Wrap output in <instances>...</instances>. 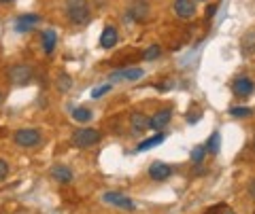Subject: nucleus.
<instances>
[{
  "label": "nucleus",
  "mask_w": 255,
  "mask_h": 214,
  "mask_svg": "<svg viewBox=\"0 0 255 214\" xmlns=\"http://www.w3.org/2000/svg\"><path fill=\"white\" fill-rule=\"evenodd\" d=\"M98 140H100V132L94 128H81L70 136V142H73V146H77V148H90Z\"/></svg>",
  "instance_id": "nucleus-1"
},
{
  "label": "nucleus",
  "mask_w": 255,
  "mask_h": 214,
  "mask_svg": "<svg viewBox=\"0 0 255 214\" xmlns=\"http://www.w3.org/2000/svg\"><path fill=\"white\" fill-rule=\"evenodd\" d=\"M66 2H68V17L75 23L90 21V6H87V0H66Z\"/></svg>",
  "instance_id": "nucleus-2"
},
{
  "label": "nucleus",
  "mask_w": 255,
  "mask_h": 214,
  "mask_svg": "<svg viewBox=\"0 0 255 214\" xmlns=\"http://www.w3.org/2000/svg\"><path fill=\"white\" fill-rule=\"evenodd\" d=\"M15 144L23 146V148H32L41 144V132L32 130V128H21L15 132Z\"/></svg>",
  "instance_id": "nucleus-3"
},
{
  "label": "nucleus",
  "mask_w": 255,
  "mask_h": 214,
  "mask_svg": "<svg viewBox=\"0 0 255 214\" xmlns=\"http://www.w3.org/2000/svg\"><path fill=\"white\" fill-rule=\"evenodd\" d=\"M102 200H105V204H111V206H117V208H124V210H132L134 204L128 195L124 193H117V191H109L102 195Z\"/></svg>",
  "instance_id": "nucleus-4"
},
{
  "label": "nucleus",
  "mask_w": 255,
  "mask_h": 214,
  "mask_svg": "<svg viewBox=\"0 0 255 214\" xmlns=\"http://www.w3.org/2000/svg\"><path fill=\"white\" fill-rule=\"evenodd\" d=\"M253 81L249 76H236L234 78V83H232V89L238 98H247V96H251L253 93Z\"/></svg>",
  "instance_id": "nucleus-5"
},
{
  "label": "nucleus",
  "mask_w": 255,
  "mask_h": 214,
  "mask_svg": "<svg viewBox=\"0 0 255 214\" xmlns=\"http://www.w3.org/2000/svg\"><path fill=\"white\" fill-rule=\"evenodd\" d=\"M142 74H145L142 68H124V70L113 72L109 78L111 81H138V78H142Z\"/></svg>",
  "instance_id": "nucleus-6"
},
{
  "label": "nucleus",
  "mask_w": 255,
  "mask_h": 214,
  "mask_svg": "<svg viewBox=\"0 0 255 214\" xmlns=\"http://www.w3.org/2000/svg\"><path fill=\"white\" fill-rule=\"evenodd\" d=\"M9 76H11V81L15 85H26V83H30V78H32V70L28 66L19 64V66H13L9 70Z\"/></svg>",
  "instance_id": "nucleus-7"
},
{
  "label": "nucleus",
  "mask_w": 255,
  "mask_h": 214,
  "mask_svg": "<svg viewBox=\"0 0 255 214\" xmlns=\"http://www.w3.org/2000/svg\"><path fill=\"white\" fill-rule=\"evenodd\" d=\"M172 174V168L168 163H162V161H153L149 168V176L151 180H166Z\"/></svg>",
  "instance_id": "nucleus-8"
},
{
  "label": "nucleus",
  "mask_w": 255,
  "mask_h": 214,
  "mask_svg": "<svg viewBox=\"0 0 255 214\" xmlns=\"http://www.w3.org/2000/svg\"><path fill=\"white\" fill-rule=\"evenodd\" d=\"M174 13L183 19H189L196 13V4L191 0H174Z\"/></svg>",
  "instance_id": "nucleus-9"
},
{
  "label": "nucleus",
  "mask_w": 255,
  "mask_h": 214,
  "mask_svg": "<svg viewBox=\"0 0 255 214\" xmlns=\"http://www.w3.org/2000/svg\"><path fill=\"white\" fill-rule=\"evenodd\" d=\"M170 117H172V113L168 108H164V110H159V113H155L153 117L149 119V128L151 130H164L166 125H168V121H170Z\"/></svg>",
  "instance_id": "nucleus-10"
},
{
  "label": "nucleus",
  "mask_w": 255,
  "mask_h": 214,
  "mask_svg": "<svg viewBox=\"0 0 255 214\" xmlns=\"http://www.w3.org/2000/svg\"><path fill=\"white\" fill-rule=\"evenodd\" d=\"M128 15H130L132 19H136V21H145L149 17V4L145 2V0H136V2L130 6Z\"/></svg>",
  "instance_id": "nucleus-11"
},
{
  "label": "nucleus",
  "mask_w": 255,
  "mask_h": 214,
  "mask_svg": "<svg viewBox=\"0 0 255 214\" xmlns=\"http://www.w3.org/2000/svg\"><path fill=\"white\" fill-rule=\"evenodd\" d=\"M51 178L62 182V185H68V182H73V170L66 168V165H62V163H58V165H53L51 168Z\"/></svg>",
  "instance_id": "nucleus-12"
},
{
  "label": "nucleus",
  "mask_w": 255,
  "mask_h": 214,
  "mask_svg": "<svg viewBox=\"0 0 255 214\" xmlns=\"http://www.w3.org/2000/svg\"><path fill=\"white\" fill-rule=\"evenodd\" d=\"M38 21H41L38 15H21V17L15 21V30H17V32H28V30H32V26H36Z\"/></svg>",
  "instance_id": "nucleus-13"
},
{
  "label": "nucleus",
  "mask_w": 255,
  "mask_h": 214,
  "mask_svg": "<svg viewBox=\"0 0 255 214\" xmlns=\"http://www.w3.org/2000/svg\"><path fill=\"white\" fill-rule=\"evenodd\" d=\"M117 28L115 26H107L105 28V32H102V36H100V47L102 49H111L115 43H117Z\"/></svg>",
  "instance_id": "nucleus-14"
},
{
  "label": "nucleus",
  "mask_w": 255,
  "mask_h": 214,
  "mask_svg": "<svg viewBox=\"0 0 255 214\" xmlns=\"http://www.w3.org/2000/svg\"><path fill=\"white\" fill-rule=\"evenodd\" d=\"M130 123L134 134H142L145 130H149V117H145V113H134L130 117Z\"/></svg>",
  "instance_id": "nucleus-15"
},
{
  "label": "nucleus",
  "mask_w": 255,
  "mask_h": 214,
  "mask_svg": "<svg viewBox=\"0 0 255 214\" xmlns=\"http://www.w3.org/2000/svg\"><path fill=\"white\" fill-rule=\"evenodd\" d=\"M55 45H58V34H55L53 30H45L43 32V51L51 53L55 49Z\"/></svg>",
  "instance_id": "nucleus-16"
},
{
  "label": "nucleus",
  "mask_w": 255,
  "mask_h": 214,
  "mask_svg": "<svg viewBox=\"0 0 255 214\" xmlns=\"http://www.w3.org/2000/svg\"><path fill=\"white\" fill-rule=\"evenodd\" d=\"M162 142H164V134H155V136L142 140L140 144H138V150L142 153V150H149V148H153V146H157V144H162Z\"/></svg>",
  "instance_id": "nucleus-17"
},
{
  "label": "nucleus",
  "mask_w": 255,
  "mask_h": 214,
  "mask_svg": "<svg viewBox=\"0 0 255 214\" xmlns=\"http://www.w3.org/2000/svg\"><path fill=\"white\" fill-rule=\"evenodd\" d=\"M92 117H94V113H92L90 108H85V106H81V108H75V110H73V119H75V121L87 123V121H92Z\"/></svg>",
  "instance_id": "nucleus-18"
},
{
  "label": "nucleus",
  "mask_w": 255,
  "mask_h": 214,
  "mask_svg": "<svg viewBox=\"0 0 255 214\" xmlns=\"http://www.w3.org/2000/svg\"><path fill=\"white\" fill-rule=\"evenodd\" d=\"M219 142H221V136H219V132H213V136L209 138V142H206V153H213V155H217L219 153Z\"/></svg>",
  "instance_id": "nucleus-19"
},
{
  "label": "nucleus",
  "mask_w": 255,
  "mask_h": 214,
  "mask_svg": "<svg viewBox=\"0 0 255 214\" xmlns=\"http://www.w3.org/2000/svg\"><path fill=\"white\" fill-rule=\"evenodd\" d=\"M159 55H162V49H159L157 45H149V49L145 51V62H153Z\"/></svg>",
  "instance_id": "nucleus-20"
},
{
  "label": "nucleus",
  "mask_w": 255,
  "mask_h": 214,
  "mask_svg": "<svg viewBox=\"0 0 255 214\" xmlns=\"http://www.w3.org/2000/svg\"><path fill=\"white\" fill-rule=\"evenodd\" d=\"M204 155H206V148L204 146H196L194 150H191V161H194V163H202Z\"/></svg>",
  "instance_id": "nucleus-21"
},
{
  "label": "nucleus",
  "mask_w": 255,
  "mask_h": 214,
  "mask_svg": "<svg viewBox=\"0 0 255 214\" xmlns=\"http://www.w3.org/2000/svg\"><path fill=\"white\" fill-rule=\"evenodd\" d=\"M109 91H111V85H100V87H96V89H92V98L98 100V98H102Z\"/></svg>",
  "instance_id": "nucleus-22"
},
{
  "label": "nucleus",
  "mask_w": 255,
  "mask_h": 214,
  "mask_svg": "<svg viewBox=\"0 0 255 214\" xmlns=\"http://www.w3.org/2000/svg\"><path fill=\"white\" fill-rule=\"evenodd\" d=\"M234 117H249L251 115V108L249 106H236V108H232L230 110Z\"/></svg>",
  "instance_id": "nucleus-23"
},
{
  "label": "nucleus",
  "mask_w": 255,
  "mask_h": 214,
  "mask_svg": "<svg viewBox=\"0 0 255 214\" xmlns=\"http://www.w3.org/2000/svg\"><path fill=\"white\" fill-rule=\"evenodd\" d=\"M6 174H9V163H6L4 159H0V180H2Z\"/></svg>",
  "instance_id": "nucleus-24"
},
{
  "label": "nucleus",
  "mask_w": 255,
  "mask_h": 214,
  "mask_svg": "<svg viewBox=\"0 0 255 214\" xmlns=\"http://www.w3.org/2000/svg\"><path fill=\"white\" fill-rule=\"evenodd\" d=\"M58 87H62V89H68V87H70V78L66 74H62L60 81H58Z\"/></svg>",
  "instance_id": "nucleus-25"
},
{
  "label": "nucleus",
  "mask_w": 255,
  "mask_h": 214,
  "mask_svg": "<svg viewBox=\"0 0 255 214\" xmlns=\"http://www.w3.org/2000/svg\"><path fill=\"white\" fill-rule=\"evenodd\" d=\"M249 193H251V197H255V180L249 185Z\"/></svg>",
  "instance_id": "nucleus-26"
},
{
  "label": "nucleus",
  "mask_w": 255,
  "mask_h": 214,
  "mask_svg": "<svg viewBox=\"0 0 255 214\" xmlns=\"http://www.w3.org/2000/svg\"><path fill=\"white\" fill-rule=\"evenodd\" d=\"M206 15H209V17H213V15H215V6H209V9H206Z\"/></svg>",
  "instance_id": "nucleus-27"
},
{
  "label": "nucleus",
  "mask_w": 255,
  "mask_h": 214,
  "mask_svg": "<svg viewBox=\"0 0 255 214\" xmlns=\"http://www.w3.org/2000/svg\"><path fill=\"white\" fill-rule=\"evenodd\" d=\"M0 2H2V4H9V2H13V0H0Z\"/></svg>",
  "instance_id": "nucleus-28"
},
{
  "label": "nucleus",
  "mask_w": 255,
  "mask_h": 214,
  "mask_svg": "<svg viewBox=\"0 0 255 214\" xmlns=\"http://www.w3.org/2000/svg\"><path fill=\"white\" fill-rule=\"evenodd\" d=\"M223 214H234V212H232V210H228V212H223Z\"/></svg>",
  "instance_id": "nucleus-29"
},
{
  "label": "nucleus",
  "mask_w": 255,
  "mask_h": 214,
  "mask_svg": "<svg viewBox=\"0 0 255 214\" xmlns=\"http://www.w3.org/2000/svg\"><path fill=\"white\" fill-rule=\"evenodd\" d=\"M253 146H255V140H253Z\"/></svg>",
  "instance_id": "nucleus-30"
}]
</instances>
